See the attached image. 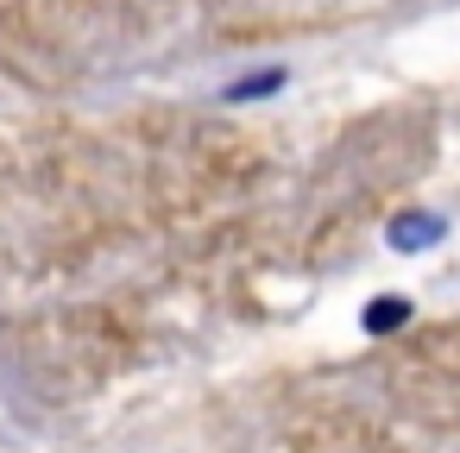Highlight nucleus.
Returning a JSON list of instances; mask_svg holds the SVG:
<instances>
[{
	"mask_svg": "<svg viewBox=\"0 0 460 453\" xmlns=\"http://www.w3.org/2000/svg\"><path fill=\"white\" fill-rule=\"evenodd\" d=\"M403 321H410V296H397V290H391V296H372V302H366V315H359V327H366V334H397Z\"/></svg>",
	"mask_w": 460,
	"mask_h": 453,
	"instance_id": "3",
	"label": "nucleus"
},
{
	"mask_svg": "<svg viewBox=\"0 0 460 453\" xmlns=\"http://www.w3.org/2000/svg\"><path fill=\"white\" fill-rule=\"evenodd\" d=\"M284 83H290V76H284V70L271 64V70H252V76L227 83V89H221V101H234V108H246V101H271V95H278Z\"/></svg>",
	"mask_w": 460,
	"mask_h": 453,
	"instance_id": "2",
	"label": "nucleus"
},
{
	"mask_svg": "<svg viewBox=\"0 0 460 453\" xmlns=\"http://www.w3.org/2000/svg\"><path fill=\"white\" fill-rule=\"evenodd\" d=\"M441 240H447V221L429 214V208H410V214H397V221L385 227V246L403 252V258H416V252H429V246H441Z\"/></svg>",
	"mask_w": 460,
	"mask_h": 453,
	"instance_id": "1",
	"label": "nucleus"
}]
</instances>
